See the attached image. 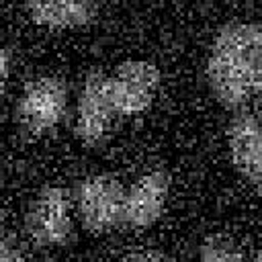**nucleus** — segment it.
I'll return each instance as SVG.
<instances>
[{"label":"nucleus","instance_id":"9d476101","mask_svg":"<svg viewBox=\"0 0 262 262\" xmlns=\"http://www.w3.org/2000/svg\"><path fill=\"white\" fill-rule=\"evenodd\" d=\"M201 262H246V258L229 237L211 235L201 248Z\"/></svg>","mask_w":262,"mask_h":262},{"label":"nucleus","instance_id":"0eeeda50","mask_svg":"<svg viewBox=\"0 0 262 262\" xmlns=\"http://www.w3.org/2000/svg\"><path fill=\"white\" fill-rule=\"evenodd\" d=\"M227 139L235 168L262 194V127L258 119L252 115L235 117Z\"/></svg>","mask_w":262,"mask_h":262},{"label":"nucleus","instance_id":"39448f33","mask_svg":"<svg viewBox=\"0 0 262 262\" xmlns=\"http://www.w3.org/2000/svg\"><path fill=\"white\" fill-rule=\"evenodd\" d=\"M25 227L37 246H57L66 242L72 231L68 194L59 186H47L39 192L27 213Z\"/></svg>","mask_w":262,"mask_h":262},{"label":"nucleus","instance_id":"f8f14e48","mask_svg":"<svg viewBox=\"0 0 262 262\" xmlns=\"http://www.w3.org/2000/svg\"><path fill=\"white\" fill-rule=\"evenodd\" d=\"M0 262H25L23 254L8 242L2 244V252H0Z\"/></svg>","mask_w":262,"mask_h":262},{"label":"nucleus","instance_id":"9b49d317","mask_svg":"<svg viewBox=\"0 0 262 262\" xmlns=\"http://www.w3.org/2000/svg\"><path fill=\"white\" fill-rule=\"evenodd\" d=\"M117 262H172L168 256H164L162 252H137V254H129Z\"/></svg>","mask_w":262,"mask_h":262},{"label":"nucleus","instance_id":"4468645a","mask_svg":"<svg viewBox=\"0 0 262 262\" xmlns=\"http://www.w3.org/2000/svg\"><path fill=\"white\" fill-rule=\"evenodd\" d=\"M258 33H260V45H262V23H260V27H258Z\"/></svg>","mask_w":262,"mask_h":262},{"label":"nucleus","instance_id":"2eb2a0df","mask_svg":"<svg viewBox=\"0 0 262 262\" xmlns=\"http://www.w3.org/2000/svg\"><path fill=\"white\" fill-rule=\"evenodd\" d=\"M258 262H262V250L258 252Z\"/></svg>","mask_w":262,"mask_h":262},{"label":"nucleus","instance_id":"20e7f679","mask_svg":"<svg viewBox=\"0 0 262 262\" xmlns=\"http://www.w3.org/2000/svg\"><path fill=\"white\" fill-rule=\"evenodd\" d=\"M108 86L117 117H133L151 104L160 86V72L149 61H125L108 76Z\"/></svg>","mask_w":262,"mask_h":262},{"label":"nucleus","instance_id":"f257e3e1","mask_svg":"<svg viewBox=\"0 0 262 262\" xmlns=\"http://www.w3.org/2000/svg\"><path fill=\"white\" fill-rule=\"evenodd\" d=\"M207 80L221 104L237 108L262 92V45L258 27L229 23L219 29L209 57Z\"/></svg>","mask_w":262,"mask_h":262},{"label":"nucleus","instance_id":"ddd939ff","mask_svg":"<svg viewBox=\"0 0 262 262\" xmlns=\"http://www.w3.org/2000/svg\"><path fill=\"white\" fill-rule=\"evenodd\" d=\"M8 68H10V49L4 47L2 49V80L8 78Z\"/></svg>","mask_w":262,"mask_h":262},{"label":"nucleus","instance_id":"7ed1b4c3","mask_svg":"<svg viewBox=\"0 0 262 262\" xmlns=\"http://www.w3.org/2000/svg\"><path fill=\"white\" fill-rule=\"evenodd\" d=\"M68 100V90L63 82L55 76H41L31 80L18 100V121L23 129L31 135H41L51 131L63 115Z\"/></svg>","mask_w":262,"mask_h":262},{"label":"nucleus","instance_id":"6e6552de","mask_svg":"<svg viewBox=\"0 0 262 262\" xmlns=\"http://www.w3.org/2000/svg\"><path fill=\"white\" fill-rule=\"evenodd\" d=\"M170 190V176L164 170H151L137 178L125 192V223L133 227L151 225L166 205Z\"/></svg>","mask_w":262,"mask_h":262},{"label":"nucleus","instance_id":"f03ea898","mask_svg":"<svg viewBox=\"0 0 262 262\" xmlns=\"http://www.w3.org/2000/svg\"><path fill=\"white\" fill-rule=\"evenodd\" d=\"M125 192L113 176L84 178L76 188V207L84 225L94 233H104L125 223Z\"/></svg>","mask_w":262,"mask_h":262},{"label":"nucleus","instance_id":"423d86ee","mask_svg":"<svg viewBox=\"0 0 262 262\" xmlns=\"http://www.w3.org/2000/svg\"><path fill=\"white\" fill-rule=\"evenodd\" d=\"M115 117H117V111L111 96L108 76L100 72L90 74L86 78V84L78 102L76 135L86 143H96L106 135Z\"/></svg>","mask_w":262,"mask_h":262},{"label":"nucleus","instance_id":"1a4fd4ad","mask_svg":"<svg viewBox=\"0 0 262 262\" xmlns=\"http://www.w3.org/2000/svg\"><path fill=\"white\" fill-rule=\"evenodd\" d=\"M25 10L31 20L43 27L70 29L92 20L98 6L94 2H27Z\"/></svg>","mask_w":262,"mask_h":262}]
</instances>
